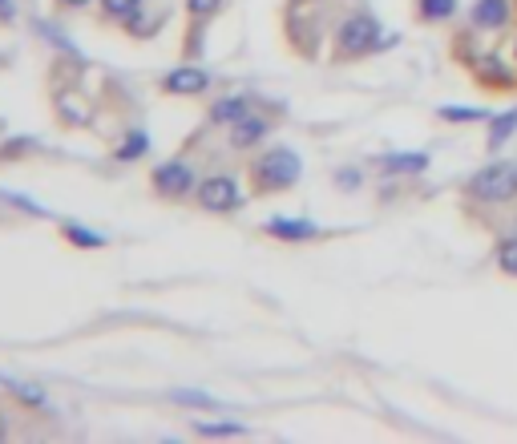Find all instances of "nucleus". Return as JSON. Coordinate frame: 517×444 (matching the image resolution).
<instances>
[{
	"instance_id": "f257e3e1",
	"label": "nucleus",
	"mask_w": 517,
	"mask_h": 444,
	"mask_svg": "<svg viewBox=\"0 0 517 444\" xmlns=\"http://www.w3.org/2000/svg\"><path fill=\"white\" fill-rule=\"evenodd\" d=\"M469 198H477V202H485V206H505V202H513L517 198V162H489V166H481L473 178H469Z\"/></svg>"
},
{
	"instance_id": "f03ea898",
	"label": "nucleus",
	"mask_w": 517,
	"mask_h": 444,
	"mask_svg": "<svg viewBox=\"0 0 517 444\" xmlns=\"http://www.w3.org/2000/svg\"><path fill=\"white\" fill-rule=\"evenodd\" d=\"M299 154L295 150H287V146H275V150H267L259 162H255V186L259 190H287V186H295L299 182Z\"/></svg>"
},
{
	"instance_id": "7ed1b4c3",
	"label": "nucleus",
	"mask_w": 517,
	"mask_h": 444,
	"mask_svg": "<svg viewBox=\"0 0 517 444\" xmlns=\"http://www.w3.org/2000/svg\"><path fill=\"white\" fill-rule=\"evenodd\" d=\"M376 45H380V21L368 17V13L348 17V21L340 25V33H336V53H340V57H364V53H372Z\"/></svg>"
},
{
	"instance_id": "20e7f679",
	"label": "nucleus",
	"mask_w": 517,
	"mask_h": 444,
	"mask_svg": "<svg viewBox=\"0 0 517 444\" xmlns=\"http://www.w3.org/2000/svg\"><path fill=\"white\" fill-rule=\"evenodd\" d=\"M198 202H202L206 210H235V206H239V186H235V178H206V182L198 186Z\"/></svg>"
},
{
	"instance_id": "39448f33",
	"label": "nucleus",
	"mask_w": 517,
	"mask_h": 444,
	"mask_svg": "<svg viewBox=\"0 0 517 444\" xmlns=\"http://www.w3.org/2000/svg\"><path fill=\"white\" fill-rule=\"evenodd\" d=\"M509 21V0H477L473 5V29L477 33H501Z\"/></svg>"
},
{
	"instance_id": "423d86ee",
	"label": "nucleus",
	"mask_w": 517,
	"mask_h": 444,
	"mask_svg": "<svg viewBox=\"0 0 517 444\" xmlns=\"http://www.w3.org/2000/svg\"><path fill=\"white\" fill-rule=\"evenodd\" d=\"M154 186L166 190V194H186V190L194 186V174H190V166H182V162H166V166L154 170Z\"/></svg>"
},
{
	"instance_id": "0eeeda50",
	"label": "nucleus",
	"mask_w": 517,
	"mask_h": 444,
	"mask_svg": "<svg viewBox=\"0 0 517 444\" xmlns=\"http://www.w3.org/2000/svg\"><path fill=\"white\" fill-rule=\"evenodd\" d=\"M263 134H267V122L255 118V114H243V118L231 126V146H235V150H247V146H255Z\"/></svg>"
},
{
	"instance_id": "6e6552de",
	"label": "nucleus",
	"mask_w": 517,
	"mask_h": 444,
	"mask_svg": "<svg viewBox=\"0 0 517 444\" xmlns=\"http://www.w3.org/2000/svg\"><path fill=\"white\" fill-rule=\"evenodd\" d=\"M376 166L388 174H421L429 166V154H380Z\"/></svg>"
},
{
	"instance_id": "1a4fd4ad",
	"label": "nucleus",
	"mask_w": 517,
	"mask_h": 444,
	"mask_svg": "<svg viewBox=\"0 0 517 444\" xmlns=\"http://www.w3.org/2000/svg\"><path fill=\"white\" fill-rule=\"evenodd\" d=\"M517 134V109H505V114L489 118V154H501V146Z\"/></svg>"
},
{
	"instance_id": "9d476101",
	"label": "nucleus",
	"mask_w": 517,
	"mask_h": 444,
	"mask_svg": "<svg viewBox=\"0 0 517 444\" xmlns=\"http://www.w3.org/2000/svg\"><path fill=\"white\" fill-rule=\"evenodd\" d=\"M275 239H291V243H299V239H316L320 235V227H316V222H287V218H275L271 222V227H267Z\"/></svg>"
},
{
	"instance_id": "9b49d317",
	"label": "nucleus",
	"mask_w": 517,
	"mask_h": 444,
	"mask_svg": "<svg viewBox=\"0 0 517 444\" xmlns=\"http://www.w3.org/2000/svg\"><path fill=\"white\" fill-rule=\"evenodd\" d=\"M166 89L170 93H198V89H206V73L202 69H174L166 77Z\"/></svg>"
},
{
	"instance_id": "f8f14e48",
	"label": "nucleus",
	"mask_w": 517,
	"mask_h": 444,
	"mask_svg": "<svg viewBox=\"0 0 517 444\" xmlns=\"http://www.w3.org/2000/svg\"><path fill=\"white\" fill-rule=\"evenodd\" d=\"M243 114H247V101L231 97V101H219V105L211 109V122H219V126H235Z\"/></svg>"
},
{
	"instance_id": "ddd939ff",
	"label": "nucleus",
	"mask_w": 517,
	"mask_h": 444,
	"mask_svg": "<svg viewBox=\"0 0 517 444\" xmlns=\"http://www.w3.org/2000/svg\"><path fill=\"white\" fill-rule=\"evenodd\" d=\"M421 17H425L429 25L449 21V17H457V0H421Z\"/></svg>"
},
{
	"instance_id": "4468645a",
	"label": "nucleus",
	"mask_w": 517,
	"mask_h": 444,
	"mask_svg": "<svg viewBox=\"0 0 517 444\" xmlns=\"http://www.w3.org/2000/svg\"><path fill=\"white\" fill-rule=\"evenodd\" d=\"M441 118L445 122H489V114H485V109H477V105H445Z\"/></svg>"
},
{
	"instance_id": "2eb2a0df",
	"label": "nucleus",
	"mask_w": 517,
	"mask_h": 444,
	"mask_svg": "<svg viewBox=\"0 0 517 444\" xmlns=\"http://www.w3.org/2000/svg\"><path fill=\"white\" fill-rule=\"evenodd\" d=\"M497 267L517 279V235H513V239H501V247H497Z\"/></svg>"
},
{
	"instance_id": "dca6fc26",
	"label": "nucleus",
	"mask_w": 517,
	"mask_h": 444,
	"mask_svg": "<svg viewBox=\"0 0 517 444\" xmlns=\"http://www.w3.org/2000/svg\"><path fill=\"white\" fill-rule=\"evenodd\" d=\"M194 432H198V436H243L247 428H243V424H231V420H227V424H202V420H198Z\"/></svg>"
},
{
	"instance_id": "f3484780",
	"label": "nucleus",
	"mask_w": 517,
	"mask_h": 444,
	"mask_svg": "<svg viewBox=\"0 0 517 444\" xmlns=\"http://www.w3.org/2000/svg\"><path fill=\"white\" fill-rule=\"evenodd\" d=\"M138 5H142V0H101V9H106L110 17H130Z\"/></svg>"
},
{
	"instance_id": "a211bd4d",
	"label": "nucleus",
	"mask_w": 517,
	"mask_h": 444,
	"mask_svg": "<svg viewBox=\"0 0 517 444\" xmlns=\"http://www.w3.org/2000/svg\"><path fill=\"white\" fill-rule=\"evenodd\" d=\"M174 400H182V404H198V408H215V400H211V396H202V392H174Z\"/></svg>"
},
{
	"instance_id": "6ab92c4d",
	"label": "nucleus",
	"mask_w": 517,
	"mask_h": 444,
	"mask_svg": "<svg viewBox=\"0 0 517 444\" xmlns=\"http://www.w3.org/2000/svg\"><path fill=\"white\" fill-rule=\"evenodd\" d=\"M69 239L81 243V247H101V243H106L101 235H89V231H77V227H69Z\"/></svg>"
},
{
	"instance_id": "aec40b11",
	"label": "nucleus",
	"mask_w": 517,
	"mask_h": 444,
	"mask_svg": "<svg viewBox=\"0 0 517 444\" xmlns=\"http://www.w3.org/2000/svg\"><path fill=\"white\" fill-rule=\"evenodd\" d=\"M186 5H190V13H194V17H206V13H215V9L223 5V0H186Z\"/></svg>"
},
{
	"instance_id": "412c9836",
	"label": "nucleus",
	"mask_w": 517,
	"mask_h": 444,
	"mask_svg": "<svg viewBox=\"0 0 517 444\" xmlns=\"http://www.w3.org/2000/svg\"><path fill=\"white\" fill-rule=\"evenodd\" d=\"M9 388H13V392H17L21 400H25V404H45V396H41L37 388H25V384H13V380H9Z\"/></svg>"
},
{
	"instance_id": "4be33fe9",
	"label": "nucleus",
	"mask_w": 517,
	"mask_h": 444,
	"mask_svg": "<svg viewBox=\"0 0 517 444\" xmlns=\"http://www.w3.org/2000/svg\"><path fill=\"white\" fill-rule=\"evenodd\" d=\"M142 146H146V138H142V134H134V138L118 150V158H126V162H130V158H138V150H142Z\"/></svg>"
},
{
	"instance_id": "5701e85b",
	"label": "nucleus",
	"mask_w": 517,
	"mask_h": 444,
	"mask_svg": "<svg viewBox=\"0 0 517 444\" xmlns=\"http://www.w3.org/2000/svg\"><path fill=\"white\" fill-rule=\"evenodd\" d=\"M336 182H344V190H352V186H360V170H340Z\"/></svg>"
},
{
	"instance_id": "b1692460",
	"label": "nucleus",
	"mask_w": 517,
	"mask_h": 444,
	"mask_svg": "<svg viewBox=\"0 0 517 444\" xmlns=\"http://www.w3.org/2000/svg\"><path fill=\"white\" fill-rule=\"evenodd\" d=\"M0 17H5V21H13V5H9V0H0Z\"/></svg>"
},
{
	"instance_id": "393cba45",
	"label": "nucleus",
	"mask_w": 517,
	"mask_h": 444,
	"mask_svg": "<svg viewBox=\"0 0 517 444\" xmlns=\"http://www.w3.org/2000/svg\"><path fill=\"white\" fill-rule=\"evenodd\" d=\"M61 5H69V9H81V5H89V0H61Z\"/></svg>"
},
{
	"instance_id": "a878e982",
	"label": "nucleus",
	"mask_w": 517,
	"mask_h": 444,
	"mask_svg": "<svg viewBox=\"0 0 517 444\" xmlns=\"http://www.w3.org/2000/svg\"><path fill=\"white\" fill-rule=\"evenodd\" d=\"M5 432H9V428H5V416H0V440H5Z\"/></svg>"
}]
</instances>
